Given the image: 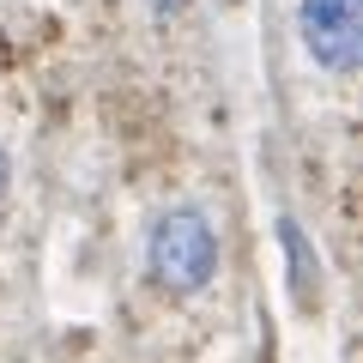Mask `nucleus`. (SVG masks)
I'll return each mask as SVG.
<instances>
[{
  "label": "nucleus",
  "mask_w": 363,
  "mask_h": 363,
  "mask_svg": "<svg viewBox=\"0 0 363 363\" xmlns=\"http://www.w3.org/2000/svg\"><path fill=\"white\" fill-rule=\"evenodd\" d=\"M145 272H152V285L169 291V297L206 291L212 272H218V230L206 224V212L200 206L157 212L152 236H145Z\"/></svg>",
  "instance_id": "obj_1"
},
{
  "label": "nucleus",
  "mask_w": 363,
  "mask_h": 363,
  "mask_svg": "<svg viewBox=\"0 0 363 363\" xmlns=\"http://www.w3.org/2000/svg\"><path fill=\"white\" fill-rule=\"evenodd\" d=\"M297 37L327 73L363 61V0H297Z\"/></svg>",
  "instance_id": "obj_2"
},
{
  "label": "nucleus",
  "mask_w": 363,
  "mask_h": 363,
  "mask_svg": "<svg viewBox=\"0 0 363 363\" xmlns=\"http://www.w3.org/2000/svg\"><path fill=\"white\" fill-rule=\"evenodd\" d=\"M279 242H285V255H291V291H297V303H315L321 267L309 260V236L297 230V218H279Z\"/></svg>",
  "instance_id": "obj_3"
},
{
  "label": "nucleus",
  "mask_w": 363,
  "mask_h": 363,
  "mask_svg": "<svg viewBox=\"0 0 363 363\" xmlns=\"http://www.w3.org/2000/svg\"><path fill=\"white\" fill-rule=\"evenodd\" d=\"M145 6H152V13H157V18H176V13H182V6H188V0H145Z\"/></svg>",
  "instance_id": "obj_4"
},
{
  "label": "nucleus",
  "mask_w": 363,
  "mask_h": 363,
  "mask_svg": "<svg viewBox=\"0 0 363 363\" xmlns=\"http://www.w3.org/2000/svg\"><path fill=\"white\" fill-rule=\"evenodd\" d=\"M6 176H13V164H6V145H0V194H6Z\"/></svg>",
  "instance_id": "obj_5"
}]
</instances>
